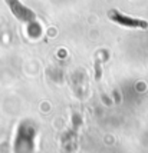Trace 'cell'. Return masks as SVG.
Instances as JSON below:
<instances>
[{
	"label": "cell",
	"instance_id": "obj_1",
	"mask_svg": "<svg viewBox=\"0 0 148 153\" xmlns=\"http://www.w3.org/2000/svg\"><path fill=\"white\" fill-rule=\"evenodd\" d=\"M108 17L112 20V22L121 25V26H125V27H132V29H148V23L145 20L129 17L127 14H122L121 12H118V10H109V12H108Z\"/></svg>",
	"mask_w": 148,
	"mask_h": 153
},
{
	"label": "cell",
	"instance_id": "obj_2",
	"mask_svg": "<svg viewBox=\"0 0 148 153\" xmlns=\"http://www.w3.org/2000/svg\"><path fill=\"white\" fill-rule=\"evenodd\" d=\"M6 3H7V6L10 7L12 13L19 20L25 22V23H33L35 20H36V14L30 9L23 6L19 0H6Z\"/></svg>",
	"mask_w": 148,
	"mask_h": 153
}]
</instances>
